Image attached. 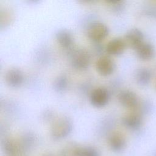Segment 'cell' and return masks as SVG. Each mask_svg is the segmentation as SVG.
Instances as JSON below:
<instances>
[{
    "instance_id": "obj_13",
    "label": "cell",
    "mask_w": 156,
    "mask_h": 156,
    "mask_svg": "<svg viewBox=\"0 0 156 156\" xmlns=\"http://www.w3.org/2000/svg\"><path fill=\"white\" fill-rule=\"evenodd\" d=\"M122 122L129 128L136 129L141 124L142 118L138 113H130L123 116Z\"/></svg>"
},
{
    "instance_id": "obj_18",
    "label": "cell",
    "mask_w": 156,
    "mask_h": 156,
    "mask_svg": "<svg viewBox=\"0 0 156 156\" xmlns=\"http://www.w3.org/2000/svg\"><path fill=\"white\" fill-rule=\"evenodd\" d=\"M155 88H156V83H155Z\"/></svg>"
},
{
    "instance_id": "obj_15",
    "label": "cell",
    "mask_w": 156,
    "mask_h": 156,
    "mask_svg": "<svg viewBox=\"0 0 156 156\" xmlns=\"http://www.w3.org/2000/svg\"><path fill=\"white\" fill-rule=\"evenodd\" d=\"M106 2L109 5L110 8L116 13L121 12L124 9V1L119 0H109L107 1Z\"/></svg>"
},
{
    "instance_id": "obj_7",
    "label": "cell",
    "mask_w": 156,
    "mask_h": 156,
    "mask_svg": "<svg viewBox=\"0 0 156 156\" xmlns=\"http://www.w3.org/2000/svg\"><path fill=\"white\" fill-rule=\"evenodd\" d=\"M124 40L127 44L135 49L140 44L144 42V34L139 29L132 28L126 34Z\"/></svg>"
},
{
    "instance_id": "obj_12",
    "label": "cell",
    "mask_w": 156,
    "mask_h": 156,
    "mask_svg": "<svg viewBox=\"0 0 156 156\" xmlns=\"http://www.w3.org/2000/svg\"><path fill=\"white\" fill-rule=\"evenodd\" d=\"M152 76V71L147 68H139L135 74V77L137 83L141 86L148 85L151 80Z\"/></svg>"
},
{
    "instance_id": "obj_10",
    "label": "cell",
    "mask_w": 156,
    "mask_h": 156,
    "mask_svg": "<svg viewBox=\"0 0 156 156\" xmlns=\"http://www.w3.org/2000/svg\"><path fill=\"white\" fill-rule=\"evenodd\" d=\"M135 50L138 57L144 61L152 59L155 54V50L154 46L145 41L140 44Z\"/></svg>"
},
{
    "instance_id": "obj_5",
    "label": "cell",
    "mask_w": 156,
    "mask_h": 156,
    "mask_svg": "<svg viewBox=\"0 0 156 156\" xmlns=\"http://www.w3.org/2000/svg\"><path fill=\"white\" fill-rule=\"evenodd\" d=\"M96 68L102 76L110 75L115 69V63L111 57L107 55L100 56L96 62Z\"/></svg>"
},
{
    "instance_id": "obj_16",
    "label": "cell",
    "mask_w": 156,
    "mask_h": 156,
    "mask_svg": "<svg viewBox=\"0 0 156 156\" xmlns=\"http://www.w3.org/2000/svg\"><path fill=\"white\" fill-rule=\"evenodd\" d=\"M110 143L113 147H118L123 143L122 137L118 133H114L110 138Z\"/></svg>"
},
{
    "instance_id": "obj_17",
    "label": "cell",
    "mask_w": 156,
    "mask_h": 156,
    "mask_svg": "<svg viewBox=\"0 0 156 156\" xmlns=\"http://www.w3.org/2000/svg\"><path fill=\"white\" fill-rule=\"evenodd\" d=\"M83 152H80L79 155V156H96L95 154L93 152V151L91 149H84L82 151Z\"/></svg>"
},
{
    "instance_id": "obj_6",
    "label": "cell",
    "mask_w": 156,
    "mask_h": 156,
    "mask_svg": "<svg viewBox=\"0 0 156 156\" xmlns=\"http://www.w3.org/2000/svg\"><path fill=\"white\" fill-rule=\"evenodd\" d=\"M118 99L122 106L128 108H136L138 104V99L136 94L129 90L121 91L118 95Z\"/></svg>"
},
{
    "instance_id": "obj_1",
    "label": "cell",
    "mask_w": 156,
    "mask_h": 156,
    "mask_svg": "<svg viewBox=\"0 0 156 156\" xmlns=\"http://www.w3.org/2000/svg\"><path fill=\"white\" fill-rule=\"evenodd\" d=\"M91 57L89 52L83 48L76 50L71 55L72 66L79 71L87 69L90 63Z\"/></svg>"
},
{
    "instance_id": "obj_2",
    "label": "cell",
    "mask_w": 156,
    "mask_h": 156,
    "mask_svg": "<svg viewBox=\"0 0 156 156\" xmlns=\"http://www.w3.org/2000/svg\"><path fill=\"white\" fill-rule=\"evenodd\" d=\"M109 32L107 26L102 22H93L87 29V36L93 41L99 42L104 40Z\"/></svg>"
},
{
    "instance_id": "obj_3",
    "label": "cell",
    "mask_w": 156,
    "mask_h": 156,
    "mask_svg": "<svg viewBox=\"0 0 156 156\" xmlns=\"http://www.w3.org/2000/svg\"><path fill=\"white\" fill-rule=\"evenodd\" d=\"M72 129V123L67 117H61L57 119L52 124L51 133L56 138L66 136Z\"/></svg>"
},
{
    "instance_id": "obj_14",
    "label": "cell",
    "mask_w": 156,
    "mask_h": 156,
    "mask_svg": "<svg viewBox=\"0 0 156 156\" xmlns=\"http://www.w3.org/2000/svg\"><path fill=\"white\" fill-rule=\"evenodd\" d=\"M68 85V80L65 76H60L55 79L54 82V89L57 91H63L65 90Z\"/></svg>"
},
{
    "instance_id": "obj_9",
    "label": "cell",
    "mask_w": 156,
    "mask_h": 156,
    "mask_svg": "<svg viewBox=\"0 0 156 156\" xmlns=\"http://www.w3.org/2000/svg\"><path fill=\"white\" fill-rule=\"evenodd\" d=\"M126 44L125 40L122 38H113L107 43L105 51L109 55H119L123 53Z\"/></svg>"
},
{
    "instance_id": "obj_8",
    "label": "cell",
    "mask_w": 156,
    "mask_h": 156,
    "mask_svg": "<svg viewBox=\"0 0 156 156\" xmlns=\"http://www.w3.org/2000/svg\"><path fill=\"white\" fill-rule=\"evenodd\" d=\"M5 79L9 86L16 88L20 87L24 80L23 72L18 68H13L9 69L5 73Z\"/></svg>"
},
{
    "instance_id": "obj_11",
    "label": "cell",
    "mask_w": 156,
    "mask_h": 156,
    "mask_svg": "<svg viewBox=\"0 0 156 156\" xmlns=\"http://www.w3.org/2000/svg\"><path fill=\"white\" fill-rule=\"evenodd\" d=\"M55 37L58 43L62 48L69 49L73 46L74 38L69 30L65 29L58 30L55 34Z\"/></svg>"
},
{
    "instance_id": "obj_4",
    "label": "cell",
    "mask_w": 156,
    "mask_h": 156,
    "mask_svg": "<svg viewBox=\"0 0 156 156\" xmlns=\"http://www.w3.org/2000/svg\"><path fill=\"white\" fill-rule=\"evenodd\" d=\"M91 104L96 107L105 106L110 99V93L104 87H98L94 89L90 96Z\"/></svg>"
}]
</instances>
